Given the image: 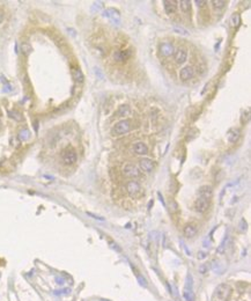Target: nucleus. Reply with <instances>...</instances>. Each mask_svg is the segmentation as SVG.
<instances>
[{
  "label": "nucleus",
  "instance_id": "f257e3e1",
  "mask_svg": "<svg viewBox=\"0 0 251 301\" xmlns=\"http://www.w3.org/2000/svg\"><path fill=\"white\" fill-rule=\"evenodd\" d=\"M229 294H230V286L226 283H222L216 286V288L213 293L212 301H227Z\"/></svg>",
  "mask_w": 251,
  "mask_h": 301
},
{
  "label": "nucleus",
  "instance_id": "f03ea898",
  "mask_svg": "<svg viewBox=\"0 0 251 301\" xmlns=\"http://www.w3.org/2000/svg\"><path fill=\"white\" fill-rule=\"evenodd\" d=\"M131 131V121L129 119H122L117 122L112 129H111V134L112 136H123L125 133H129Z\"/></svg>",
  "mask_w": 251,
  "mask_h": 301
},
{
  "label": "nucleus",
  "instance_id": "7ed1b4c3",
  "mask_svg": "<svg viewBox=\"0 0 251 301\" xmlns=\"http://www.w3.org/2000/svg\"><path fill=\"white\" fill-rule=\"evenodd\" d=\"M126 192L131 198H138L143 195V188L137 181H130L126 184Z\"/></svg>",
  "mask_w": 251,
  "mask_h": 301
},
{
  "label": "nucleus",
  "instance_id": "20e7f679",
  "mask_svg": "<svg viewBox=\"0 0 251 301\" xmlns=\"http://www.w3.org/2000/svg\"><path fill=\"white\" fill-rule=\"evenodd\" d=\"M61 159H63V162H64L65 164L71 166V164H73V163L76 162L78 155H76V152L73 150V148L68 147V148H66V150L63 152Z\"/></svg>",
  "mask_w": 251,
  "mask_h": 301
},
{
  "label": "nucleus",
  "instance_id": "39448f33",
  "mask_svg": "<svg viewBox=\"0 0 251 301\" xmlns=\"http://www.w3.org/2000/svg\"><path fill=\"white\" fill-rule=\"evenodd\" d=\"M123 174H124V176H126L129 178H134V177H139L140 176L139 169L134 164H132V163H127V164L124 166Z\"/></svg>",
  "mask_w": 251,
  "mask_h": 301
},
{
  "label": "nucleus",
  "instance_id": "423d86ee",
  "mask_svg": "<svg viewBox=\"0 0 251 301\" xmlns=\"http://www.w3.org/2000/svg\"><path fill=\"white\" fill-rule=\"evenodd\" d=\"M183 295H184L186 301H196V297H195V293H193V287H192V277L190 279V283H189V280H186Z\"/></svg>",
  "mask_w": 251,
  "mask_h": 301
},
{
  "label": "nucleus",
  "instance_id": "0eeeda50",
  "mask_svg": "<svg viewBox=\"0 0 251 301\" xmlns=\"http://www.w3.org/2000/svg\"><path fill=\"white\" fill-rule=\"evenodd\" d=\"M159 50H160V53H161L163 57H170V56L175 52L174 45H172V43H170V42H163V43H161L160 47H159Z\"/></svg>",
  "mask_w": 251,
  "mask_h": 301
},
{
  "label": "nucleus",
  "instance_id": "6e6552de",
  "mask_svg": "<svg viewBox=\"0 0 251 301\" xmlns=\"http://www.w3.org/2000/svg\"><path fill=\"white\" fill-rule=\"evenodd\" d=\"M195 77V70L191 66H185L179 72V79L182 81H188Z\"/></svg>",
  "mask_w": 251,
  "mask_h": 301
},
{
  "label": "nucleus",
  "instance_id": "1a4fd4ad",
  "mask_svg": "<svg viewBox=\"0 0 251 301\" xmlns=\"http://www.w3.org/2000/svg\"><path fill=\"white\" fill-rule=\"evenodd\" d=\"M208 206H209V201L206 199V198H202V197H198L196 203H195V208H196V211L199 212V213L206 212L207 208H208Z\"/></svg>",
  "mask_w": 251,
  "mask_h": 301
},
{
  "label": "nucleus",
  "instance_id": "9d476101",
  "mask_svg": "<svg viewBox=\"0 0 251 301\" xmlns=\"http://www.w3.org/2000/svg\"><path fill=\"white\" fill-rule=\"evenodd\" d=\"M175 53V61L177 64H183L188 59V50L185 48H178L174 52Z\"/></svg>",
  "mask_w": 251,
  "mask_h": 301
},
{
  "label": "nucleus",
  "instance_id": "9b49d317",
  "mask_svg": "<svg viewBox=\"0 0 251 301\" xmlns=\"http://www.w3.org/2000/svg\"><path fill=\"white\" fill-rule=\"evenodd\" d=\"M132 150H133V152H134L136 154H138V155H146V154H148V147H147V145H146L145 143H143V141H137V143H134Z\"/></svg>",
  "mask_w": 251,
  "mask_h": 301
},
{
  "label": "nucleus",
  "instance_id": "f8f14e48",
  "mask_svg": "<svg viewBox=\"0 0 251 301\" xmlns=\"http://www.w3.org/2000/svg\"><path fill=\"white\" fill-rule=\"evenodd\" d=\"M139 166H140V169L146 171V173H152L153 169H154V162L151 159H147V157L141 159L139 161Z\"/></svg>",
  "mask_w": 251,
  "mask_h": 301
},
{
  "label": "nucleus",
  "instance_id": "ddd939ff",
  "mask_svg": "<svg viewBox=\"0 0 251 301\" xmlns=\"http://www.w3.org/2000/svg\"><path fill=\"white\" fill-rule=\"evenodd\" d=\"M177 2L174 1V0H164L163 1V6H164V10L168 15H171L176 12V8H177Z\"/></svg>",
  "mask_w": 251,
  "mask_h": 301
},
{
  "label": "nucleus",
  "instance_id": "4468645a",
  "mask_svg": "<svg viewBox=\"0 0 251 301\" xmlns=\"http://www.w3.org/2000/svg\"><path fill=\"white\" fill-rule=\"evenodd\" d=\"M213 196V189L211 185H202L199 188V197L206 198V199H211Z\"/></svg>",
  "mask_w": 251,
  "mask_h": 301
},
{
  "label": "nucleus",
  "instance_id": "2eb2a0df",
  "mask_svg": "<svg viewBox=\"0 0 251 301\" xmlns=\"http://www.w3.org/2000/svg\"><path fill=\"white\" fill-rule=\"evenodd\" d=\"M130 56H131V51L130 50H119L113 53V58L117 61H124L127 58H130Z\"/></svg>",
  "mask_w": 251,
  "mask_h": 301
},
{
  "label": "nucleus",
  "instance_id": "dca6fc26",
  "mask_svg": "<svg viewBox=\"0 0 251 301\" xmlns=\"http://www.w3.org/2000/svg\"><path fill=\"white\" fill-rule=\"evenodd\" d=\"M196 234H197V227H196V225H193V224H188V225H185V227H184V235H185V238L191 239V238H193Z\"/></svg>",
  "mask_w": 251,
  "mask_h": 301
},
{
  "label": "nucleus",
  "instance_id": "f3484780",
  "mask_svg": "<svg viewBox=\"0 0 251 301\" xmlns=\"http://www.w3.org/2000/svg\"><path fill=\"white\" fill-rule=\"evenodd\" d=\"M238 138H240V130H237V129H232V130H229V132L227 133V139H228V141L232 143V144L236 143Z\"/></svg>",
  "mask_w": 251,
  "mask_h": 301
},
{
  "label": "nucleus",
  "instance_id": "a211bd4d",
  "mask_svg": "<svg viewBox=\"0 0 251 301\" xmlns=\"http://www.w3.org/2000/svg\"><path fill=\"white\" fill-rule=\"evenodd\" d=\"M130 111H131V110H130V107L123 104V105H120V107L117 109L116 116H117V117H125V116H129V115H130Z\"/></svg>",
  "mask_w": 251,
  "mask_h": 301
},
{
  "label": "nucleus",
  "instance_id": "6ab92c4d",
  "mask_svg": "<svg viewBox=\"0 0 251 301\" xmlns=\"http://www.w3.org/2000/svg\"><path fill=\"white\" fill-rule=\"evenodd\" d=\"M178 3H179V7H181V10H182L183 13L188 14V13L191 12V1H189V0H182V1H179Z\"/></svg>",
  "mask_w": 251,
  "mask_h": 301
},
{
  "label": "nucleus",
  "instance_id": "aec40b11",
  "mask_svg": "<svg viewBox=\"0 0 251 301\" xmlns=\"http://www.w3.org/2000/svg\"><path fill=\"white\" fill-rule=\"evenodd\" d=\"M226 5H227V2L223 1V0H213V1H212V6H213L215 9H222Z\"/></svg>",
  "mask_w": 251,
  "mask_h": 301
},
{
  "label": "nucleus",
  "instance_id": "412c9836",
  "mask_svg": "<svg viewBox=\"0 0 251 301\" xmlns=\"http://www.w3.org/2000/svg\"><path fill=\"white\" fill-rule=\"evenodd\" d=\"M227 240H228V236H226L225 239H223V241L220 243V246L218 247V249H216V252L219 254V255H221V254H223L225 250H226V245H227Z\"/></svg>",
  "mask_w": 251,
  "mask_h": 301
},
{
  "label": "nucleus",
  "instance_id": "4be33fe9",
  "mask_svg": "<svg viewBox=\"0 0 251 301\" xmlns=\"http://www.w3.org/2000/svg\"><path fill=\"white\" fill-rule=\"evenodd\" d=\"M29 136H30V132L27 130V129H24V130H22V131H20V134H19V138H20V140H22V141H26L28 138H29Z\"/></svg>",
  "mask_w": 251,
  "mask_h": 301
},
{
  "label": "nucleus",
  "instance_id": "5701e85b",
  "mask_svg": "<svg viewBox=\"0 0 251 301\" xmlns=\"http://www.w3.org/2000/svg\"><path fill=\"white\" fill-rule=\"evenodd\" d=\"M238 23H240V15L238 14H233L232 17H230V24L233 27H236V26H238Z\"/></svg>",
  "mask_w": 251,
  "mask_h": 301
},
{
  "label": "nucleus",
  "instance_id": "b1692460",
  "mask_svg": "<svg viewBox=\"0 0 251 301\" xmlns=\"http://www.w3.org/2000/svg\"><path fill=\"white\" fill-rule=\"evenodd\" d=\"M74 77H75V80H76V81H79V82H81V81H82V79H83L82 73H81V71H80L79 68L74 70Z\"/></svg>",
  "mask_w": 251,
  "mask_h": 301
},
{
  "label": "nucleus",
  "instance_id": "393cba45",
  "mask_svg": "<svg viewBox=\"0 0 251 301\" xmlns=\"http://www.w3.org/2000/svg\"><path fill=\"white\" fill-rule=\"evenodd\" d=\"M137 279H138V281H139V284H140L141 286L147 287V280H146L143 276H140V275H138V273H137Z\"/></svg>",
  "mask_w": 251,
  "mask_h": 301
},
{
  "label": "nucleus",
  "instance_id": "a878e982",
  "mask_svg": "<svg viewBox=\"0 0 251 301\" xmlns=\"http://www.w3.org/2000/svg\"><path fill=\"white\" fill-rule=\"evenodd\" d=\"M195 2L197 3V6H198V7H204V6L207 3V1H205V0H196Z\"/></svg>",
  "mask_w": 251,
  "mask_h": 301
},
{
  "label": "nucleus",
  "instance_id": "bb28decb",
  "mask_svg": "<svg viewBox=\"0 0 251 301\" xmlns=\"http://www.w3.org/2000/svg\"><path fill=\"white\" fill-rule=\"evenodd\" d=\"M10 115H12V117H13V118H15V119H17V121H20V119H21V117H20L21 115H20L19 112H16V111L10 112Z\"/></svg>",
  "mask_w": 251,
  "mask_h": 301
},
{
  "label": "nucleus",
  "instance_id": "cd10ccee",
  "mask_svg": "<svg viewBox=\"0 0 251 301\" xmlns=\"http://www.w3.org/2000/svg\"><path fill=\"white\" fill-rule=\"evenodd\" d=\"M206 271H207V269H206V265H205V264L200 265V268H199V272H200V273H202V275H205V273H206Z\"/></svg>",
  "mask_w": 251,
  "mask_h": 301
},
{
  "label": "nucleus",
  "instance_id": "c85d7f7f",
  "mask_svg": "<svg viewBox=\"0 0 251 301\" xmlns=\"http://www.w3.org/2000/svg\"><path fill=\"white\" fill-rule=\"evenodd\" d=\"M205 257H206V254H205V252H202V251H200V252L198 254V258H199V259H204Z\"/></svg>",
  "mask_w": 251,
  "mask_h": 301
},
{
  "label": "nucleus",
  "instance_id": "c756f323",
  "mask_svg": "<svg viewBox=\"0 0 251 301\" xmlns=\"http://www.w3.org/2000/svg\"><path fill=\"white\" fill-rule=\"evenodd\" d=\"M1 19H2V14L0 13V21H1Z\"/></svg>",
  "mask_w": 251,
  "mask_h": 301
},
{
  "label": "nucleus",
  "instance_id": "7c9ffc66",
  "mask_svg": "<svg viewBox=\"0 0 251 301\" xmlns=\"http://www.w3.org/2000/svg\"><path fill=\"white\" fill-rule=\"evenodd\" d=\"M102 301H108V300H102Z\"/></svg>",
  "mask_w": 251,
  "mask_h": 301
}]
</instances>
